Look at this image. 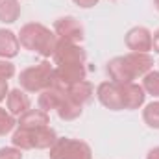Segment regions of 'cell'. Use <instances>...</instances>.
Here are the masks:
<instances>
[{
  "label": "cell",
  "instance_id": "6da1fadb",
  "mask_svg": "<svg viewBox=\"0 0 159 159\" xmlns=\"http://www.w3.org/2000/svg\"><path fill=\"white\" fill-rule=\"evenodd\" d=\"M107 76L115 83H131L154 70V57L143 52H129L126 56H117L107 61Z\"/></svg>",
  "mask_w": 159,
  "mask_h": 159
},
{
  "label": "cell",
  "instance_id": "7a4b0ae2",
  "mask_svg": "<svg viewBox=\"0 0 159 159\" xmlns=\"http://www.w3.org/2000/svg\"><path fill=\"white\" fill-rule=\"evenodd\" d=\"M19 43L24 50H30V52H35L43 56L44 59L46 57H52L54 52H56V46H57V35L46 28L44 24L39 22H28L20 28L19 32Z\"/></svg>",
  "mask_w": 159,
  "mask_h": 159
},
{
  "label": "cell",
  "instance_id": "3957f363",
  "mask_svg": "<svg viewBox=\"0 0 159 159\" xmlns=\"http://www.w3.org/2000/svg\"><path fill=\"white\" fill-rule=\"evenodd\" d=\"M56 141H57V133L54 128H50V124L37 129L15 128L11 135V144L22 152L24 150H50Z\"/></svg>",
  "mask_w": 159,
  "mask_h": 159
},
{
  "label": "cell",
  "instance_id": "277c9868",
  "mask_svg": "<svg viewBox=\"0 0 159 159\" xmlns=\"http://www.w3.org/2000/svg\"><path fill=\"white\" fill-rule=\"evenodd\" d=\"M52 81H54V65L46 59L41 61L39 65L24 69L19 76L20 89H24L26 93H41L48 89Z\"/></svg>",
  "mask_w": 159,
  "mask_h": 159
},
{
  "label": "cell",
  "instance_id": "5b68a950",
  "mask_svg": "<svg viewBox=\"0 0 159 159\" xmlns=\"http://www.w3.org/2000/svg\"><path fill=\"white\" fill-rule=\"evenodd\" d=\"M50 159H93V150L85 141L57 137V141L50 148Z\"/></svg>",
  "mask_w": 159,
  "mask_h": 159
},
{
  "label": "cell",
  "instance_id": "8992f818",
  "mask_svg": "<svg viewBox=\"0 0 159 159\" xmlns=\"http://www.w3.org/2000/svg\"><path fill=\"white\" fill-rule=\"evenodd\" d=\"M52 59H54V67H59V65H78V63L80 65H85L87 54L76 43L59 41Z\"/></svg>",
  "mask_w": 159,
  "mask_h": 159
},
{
  "label": "cell",
  "instance_id": "52a82bcc",
  "mask_svg": "<svg viewBox=\"0 0 159 159\" xmlns=\"http://www.w3.org/2000/svg\"><path fill=\"white\" fill-rule=\"evenodd\" d=\"M54 34L57 35L59 41H67V43H76L80 44L85 39V30L81 26L76 17H59L54 22Z\"/></svg>",
  "mask_w": 159,
  "mask_h": 159
},
{
  "label": "cell",
  "instance_id": "ba28073f",
  "mask_svg": "<svg viewBox=\"0 0 159 159\" xmlns=\"http://www.w3.org/2000/svg\"><path fill=\"white\" fill-rule=\"evenodd\" d=\"M87 76V69L85 65H59V67H54V81L52 85L57 87V89H63L67 91L72 83L81 81Z\"/></svg>",
  "mask_w": 159,
  "mask_h": 159
},
{
  "label": "cell",
  "instance_id": "9c48e42d",
  "mask_svg": "<svg viewBox=\"0 0 159 159\" xmlns=\"http://www.w3.org/2000/svg\"><path fill=\"white\" fill-rule=\"evenodd\" d=\"M96 98L98 102L111 109V111H122L124 109V100H122V87L115 81H102L96 87Z\"/></svg>",
  "mask_w": 159,
  "mask_h": 159
},
{
  "label": "cell",
  "instance_id": "30bf717a",
  "mask_svg": "<svg viewBox=\"0 0 159 159\" xmlns=\"http://www.w3.org/2000/svg\"><path fill=\"white\" fill-rule=\"evenodd\" d=\"M124 43H126L128 50H131V52L148 54L152 50V32L146 26H133L131 30L126 32Z\"/></svg>",
  "mask_w": 159,
  "mask_h": 159
},
{
  "label": "cell",
  "instance_id": "8fae6325",
  "mask_svg": "<svg viewBox=\"0 0 159 159\" xmlns=\"http://www.w3.org/2000/svg\"><path fill=\"white\" fill-rule=\"evenodd\" d=\"M122 100H124V109L133 111L144 106L146 100V93L143 89V85L131 81V83H122Z\"/></svg>",
  "mask_w": 159,
  "mask_h": 159
},
{
  "label": "cell",
  "instance_id": "7c38bea8",
  "mask_svg": "<svg viewBox=\"0 0 159 159\" xmlns=\"http://www.w3.org/2000/svg\"><path fill=\"white\" fill-rule=\"evenodd\" d=\"M6 104H7V111L13 117H20V115H24L30 109V96L20 87L19 89H11L7 98H6Z\"/></svg>",
  "mask_w": 159,
  "mask_h": 159
},
{
  "label": "cell",
  "instance_id": "4fadbf2b",
  "mask_svg": "<svg viewBox=\"0 0 159 159\" xmlns=\"http://www.w3.org/2000/svg\"><path fill=\"white\" fill-rule=\"evenodd\" d=\"M65 96H67V91H63V89H57V87L50 85L48 89H44V91H41V93H39V100H37L39 109L46 111V113L56 111V109L59 107V104L63 102V98H65Z\"/></svg>",
  "mask_w": 159,
  "mask_h": 159
},
{
  "label": "cell",
  "instance_id": "5bb4252c",
  "mask_svg": "<svg viewBox=\"0 0 159 159\" xmlns=\"http://www.w3.org/2000/svg\"><path fill=\"white\" fill-rule=\"evenodd\" d=\"M50 124V115L43 109H28L17 120V128L20 129H37Z\"/></svg>",
  "mask_w": 159,
  "mask_h": 159
},
{
  "label": "cell",
  "instance_id": "9a60e30c",
  "mask_svg": "<svg viewBox=\"0 0 159 159\" xmlns=\"http://www.w3.org/2000/svg\"><path fill=\"white\" fill-rule=\"evenodd\" d=\"M19 50H20L19 35L11 30L2 28L0 30V59H11L19 54Z\"/></svg>",
  "mask_w": 159,
  "mask_h": 159
},
{
  "label": "cell",
  "instance_id": "2e32d148",
  "mask_svg": "<svg viewBox=\"0 0 159 159\" xmlns=\"http://www.w3.org/2000/svg\"><path fill=\"white\" fill-rule=\"evenodd\" d=\"M67 94H69L74 102H78L80 106H85V104H89V102L93 100V96H94V87H93L91 81L81 80V81L72 83V85L67 89Z\"/></svg>",
  "mask_w": 159,
  "mask_h": 159
},
{
  "label": "cell",
  "instance_id": "e0dca14e",
  "mask_svg": "<svg viewBox=\"0 0 159 159\" xmlns=\"http://www.w3.org/2000/svg\"><path fill=\"white\" fill-rule=\"evenodd\" d=\"M56 113H57V117L61 120H76L78 117H81V113H83V106H80L78 102H74L69 94L63 98V102L59 104V107L56 109Z\"/></svg>",
  "mask_w": 159,
  "mask_h": 159
},
{
  "label": "cell",
  "instance_id": "ac0fdd59",
  "mask_svg": "<svg viewBox=\"0 0 159 159\" xmlns=\"http://www.w3.org/2000/svg\"><path fill=\"white\" fill-rule=\"evenodd\" d=\"M20 2L19 0H0V22L13 24L20 17Z\"/></svg>",
  "mask_w": 159,
  "mask_h": 159
},
{
  "label": "cell",
  "instance_id": "d6986e66",
  "mask_svg": "<svg viewBox=\"0 0 159 159\" xmlns=\"http://www.w3.org/2000/svg\"><path fill=\"white\" fill-rule=\"evenodd\" d=\"M143 120L146 122L148 128L159 129V100L157 102H150V104L143 109Z\"/></svg>",
  "mask_w": 159,
  "mask_h": 159
},
{
  "label": "cell",
  "instance_id": "ffe728a7",
  "mask_svg": "<svg viewBox=\"0 0 159 159\" xmlns=\"http://www.w3.org/2000/svg\"><path fill=\"white\" fill-rule=\"evenodd\" d=\"M143 89L146 94L159 98V70H150L143 76Z\"/></svg>",
  "mask_w": 159,
  "mask_h": 159
},
{
  "label": "cell",
  "instance_id": "44dd1931",
  "mask_svg": "<svg viewBox=\"0 0 159 159\" xmlns=\"http://www.w3.org/2000/svg\"><path fill=\"white\" fill-rule=\"evenodd\" d=\"M15 126H17L15 117L9 111H6L4 107H0V137H6L7 133H11Z\"/></svg>",
  "mask_w": 159,
  "mask_h": 159
},
{
  "label": "cell",
  "instance_id": "7402d4cb",
  "mask_svg": "<svg viewBox=\"0 0 159 159\" xmlns=\"http://www.w3.org/2000/svg\"><path fill=\"white\" fill-rule=\"evenodd\" d=\"M0 159H22V150L17 146H2L0 148Z\"/></svg>",
  "mask_w": 159,
  "mask_h": 159
},
{
  "label": "cell",
  "instance_id": "603a6c76",
  "mask_svg": "<svg viewBox=\"0 0 159 159\" xmlns=\"http://www.w3.org/2000/svg\"><path fill=\"white\" fill-rule=\"evenodd\" d=\"M15 76V65L7 59H0V80H9Z\"/></svg>",
  "mask_w": 159,
  "mask_h": 159
},
{
  "label": "cell",
  "instance_id": "cb8c5ba5",
  "mask_svg": "<svg viewBox=\"0 0 159 159\" xmlns=\"http://www.w3.org/2000/svg\"><path fill=\"white\" fill-rule=\"evenodd\" d=\"M9 94V85H7V80H0V102H4Z\"/></svg>",
  "mask_w": 159,
  "mask_h": 159
},
{
  "label": "cell",
  "instance_id": "d4e9b609",
  "mask_svg": "<svg viewBox=\"0 0 159 159\" xmlns=\"http://www.w3.org/2000/svg\"><path fill=\"white\" fill-rule=\"evenodd\" d=\"M76 6L80 7H83V9H89V7H94L96 4H98V0H72Z\"/></svg>",
  "mask_w": 159,
  "mask_h": 159
},
{
  "label": "cell",
  "instance_id": "484cf974",
  "mask_svg": "<svg viewBox=\"0 0 159 159\" xmlns=\"http://www.w3.org/2000/svg\"><path fill=\"white\" fill-rule=\"evenodd\" d=\"M152 50L159 54V28L152 34Z\"/></svg>",
  "mask_w": 159,
  "mask_h": 159
},
{
  "label": "cell",
  "instance_id": "4316f807",
  "mask_svg": "<svg viewBox=\"0 0 159 159\" xmlns=\"http://www.w3.org/2000/svg\"><path fill=\"white\" fill-rule=\"evenodd\" d=\"M146 159H159V146L150 148V150H148V154H146Z\"/></svg>",
  "mask_w": 159,
  "mask_h": 159
},
{
  "label": "cell",
  "instance_id": "83f0119b",
  "mask_svg": "<svg viewBox=\"0 0 159 159\" xmlns=\"http://www.w3.org/2000/svg\"><path fill=\"white\" fill-rule=\"evenodd\" d=\"M154 6H156V9L159 11V0H154Z\"/></svg>",
  "mask_w": 159,
  "mask_h": 159
}]
</instances>
